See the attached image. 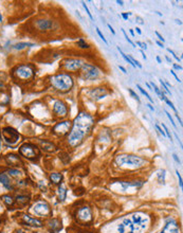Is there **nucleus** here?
Segmentation results:
<instances>
[{"label":"nucleus","mask_w":183,"mask_h":233,"mask_svg":"<svg viewBox=\"0 0 183 233\" xmlns=\"http://www.w3.org/2000/svg\"><path fill=\"white\" fill-rule=\"evenodd\" d=\"M95 125V119L89 112L82 110L72 122L71 129L66 137V143L70 148H76L89 137Z\"/></svg>","instance_id":"1"},{"label":"nucleus","mask_w":183,"mask_h":233,"mask_svg":"<svg viewBox=\"0 0 183 233\" xmlns=\"http://www.w3.org/2000/svg\"><path fill=\"white\" fill-rule=\"evenodd\" d=\"M147 164V160L134 154H121L114 158V165L122 170H139Z\"/></svg>","instance_id":"2"},{"label":"nucleus","mask_w":183,"mask_h":233,"mask_svg":"<svg viewBox=\"0 0 183 233\" xmlns=\"http://www.w3.org/2000/svg\"><path fill=\"white\" fill-rule=\"evenodd\" d=\"M49 83L51 87L58 92H68L74 86V79L67 72H57L49 77Z\"/></svg>","instance_id":"3"},{"label":"nucleus","mask_w":183,"mask_h":233,"mask_svg":"<svg viewBox=\"0 0 183 233\" xmlns=\"http://www.w3.org/2000/svg\"><path fill=\"white\" fill-rule=\"evenodd\" d=\"M30 211L38 218H50L52 217V213H53L49 202L43 199L35 201L30 208Z\"/></svg>","instance_id":"4"},{"label":"nucleus","mask_w":183,"mask_h":233,"mask_svg":"<svg viewBox=\"0 0 183 233\" xmlns=\"http://www.w3.org/2000/svg\"><path fill=\"white\" fill-rule=\"evenodd\" d=\"M13 75L19 82L32 81L35 76V68L32 65H29V64L20 65L16 67L15 70L13 71Z\"/></svg>","instance_id":"5"},{"label":"nucleus","mask_w":183,"mask_h":233,"mask_svg":"<svg viewBox=\"0 0 183 233\" xmlns=\"http://www.w3.org/2000/svg\"><path fill=\"white\" fill-rule=\"evenodd\" d=\"M130 220H131L132 224H134L135 228V233L142 232L144 230H146L148 225L150 224V216L146 214L145 212H142V211H138V212L132 213Z\"/></svg>","instance_id":"6"},{"label":"nucleus","mask_w":183,"mask_h":233,"mask_svg":"<svg viewBox=\"0 0 183 233\" xmlns=\"http://www.w3.org/2000/svg\"><path fill=\"white\" fill-rule=\"evenodd\" d=\"M79 71L80 77L85 81H94L101 76V70L95 65L90 63H84Z\"/></svg>","instance_id":"7"},{"label":"nucleus","mask_w":183,"mask_h":233,"mask_svg":"<svg viewBox=\"0 0 183 233\" xmlns=\"http://www.w3.org/2000/svg\"><path fill=\"white\" fill-rule=\"evenodd\" d=\"M19 155L28 160H35L40 157V148L34 143L27 142L19 148Z\"/></svg>","instance_id":"8"},{"label":"nucleus","mask_w":183,"mask_h":233,"mask_svg":"<svg viewBox=\"0 0 183 233\" xmlns=\"http://www.w3.org/2000/svg\"><path fill=\"white\" fill-rule=\"evenodd\" d=\"M75 218L82 225H90L93 221V212L90 206L84 205L79 207L75 212Z\"/></svg>","instance_id":"9"},{"label":"nucleus","mask_w":183,"mask_h":233,"mask_svg":"<svg viewBox=\"0 0 183 233\" xmlns=\"http://www.w3.org/2000/svg\"><path fill=\"white\" fill-rule=\"evenodd\" d=\"M52 113L54 118L58 120H66L69 116V107L67 103L63 100H56L52 105Z\"/></svg>","instance_id":"10"},{"label":"nucleus","mask_w":183,"mask_h":233,"mask_svg":"<svg viewBox=\"0 0 183 233\" xmlns=\"http://www.w3.org/2000/svg\"><path fill=\"white\" fill-rule=\"evenodd\" d=\"M34 27H35L36 31H38L40 33H49V32H52V31H54V30H56L57 23L53 19L39 18V19H36L34 21Z\"/></svg>","instance_id":"11"},{"label":"nucleus","mask_w":183,"mask_h":233,"mask_svg":"<svg viewBox=\"0 0 183 233\" xmlns=\"http://www.w3.org/2000/svg\"><path fill=\"white\" fill-rule=\"evenodd\" d=\"M71 125H72V122L70 120H62V121L57 122V123L52 127L51 132L56 138L67 137V135L69 134V132H70V129H71Z\"/></svg>","instance_id":"12"},{"label":"nucleus","mask_w":183,"mask_h":233,"mask_svg":"<svg viewBox=\"0 0 183 233\" xmlns=\"http://www.w3.org/2000/svg\"><path fill=\"white\" fill-rule=\"evenodd\" d=\"M84 60L80 58H66L64 62L60 64V68L63 69L64 72H79L84 65Z\"/></svg>","instance_id":"13"},{"label":"nucleus","mask_w":183,"mask_h":233,"mask_svg":"<svg viewBox=\"0 0 183 233\" xmlns=\"http://www.w3.org/2000/svg\"><path fill=\"white\" fill-rule=\"evenodd\" d=\"M1 134H2V137H3V140L8 144H10V145H14V144H16L19 141V139H20V135H19V132L15 128L10 127V126L3 127L1 130Z\"/></svg>","instance_id":"14"},{"label":"nucleus","mask_w":183,"mask_h":233,"mask_svg":"<svg viewBox=\"0 0 183 233\" xmlns=\"http://www.w3.org/2000/svg\"><path fill=\"white\" fill-rule=\"evenodd\" d=\"M21 224L24 226L31 227V228H43L45 226V221H43L40 218L34 217L30 214H23L21 216Z\"/></svg>","instance_id":"15"},{"label":"nucleus","mask_w":183,"mask_h":233,"mask_svg":"<svg viewBox=\"0 0 183 233\" xmlns=\"http://www.w3.org/2000/svg\"><path fill=\"white\" fill-rule=\"evenodd\" d=\"M160 233H181L178 221L173 217L166 218L165 225L163 227V229L160 231Z\"/></svg>","instance_id":"16"},{"label":"nucleus","mask_w":183,"mask_h":233,"mask_svg":"<svg viewBox=\"0 0 183 233\" xmlns=\"http://www.w3.org/2000/svg\"><path fill=\"white\" fill-rule=\"evenodd\" d=\"M45 226L48 228L50 233H57L62 230V220L57 217H50L45 223Z\"/></svg>","instance_id":"17"},{"label":"nucleus","mask_w":183,"mask_h":233,"mask_svg":"<svg viewBox=\"0 0 183 233\" xmlns=\"http://www.w3.org/2000/svg\"><path fill=\"white\" fill-rule=\"evenodd\" d=\"M4 160L7 162L8 165H10L11 168H19V166L23 165V161H21L20 157L18 155L15 154H9L4 157Z\"/></svg>","instance_id":"18"},{"label":"nucleus","mask_w":183,"mask_h":233,"mask_svg":"<svg viewBox=\"0 0 183 233\" xmlns=\"http://www.w3.org/2000/svg\"><path fill=\"white\" fill-rule=\"evenodd\" d=\"M0 184L3 185V187L7 189V190H10V191H13L14 190V185H13L12 180H11L10 176L7 173H5V172H2V173H0Z\"/></svg>","instance_id":"19"},{"label":"nucleus","mask_w":183,"mask_h":233,"mask_svg":"<svg viewBox=\"0 0 183 233\" xmlns=\"http://www.w3.org/2000/svg\"><path fill=\"white\" fill-rule=\"evenodd\" d=\"M49 180L52 184L54 185H59L63 184L64 180V175L60 172H51L49 174Z\"/></svg>","instance_id":"20"},{"label":"nucleus","mask_w":183,"mask_h":233,"mask_svg":"<svg viewBox=\"0 0 183 233\" xmlns=\"http://www.w3.org/2000/svg\"><path fill=\"white\" fill-rule=\"evenodd\" d=\"M108 94L105 88H93L92 90L90 91V96H92L94 100H101L105 98Z\"/></svg>","instance_id":"21"},{"label":"nucleus","mask_w":183,"mask_h":233,"mask_svg":"<svg viewBox=\"0 0 183 233\" xmlns=\"http://www.w3.org/2000/svg\"><path fill=\"white\" fill-rule=\"evenodd\" d=\"M67 188L64 184H60L59 185H57L56 189V195H57V199L58 201H65L66 198H67Z\"/></svg>","instance_id":"22"},{"label":"nucleus","mask_w":183,"mask_h":233,"mask_svg":"<svg viewBox=\"0 0 183 233\" xmlns=\"http://www.w3.org/2000/svg\"><path fill=\"white\" fill-rule=\"evenodd\" d=\"M39 145H40V148L43 149L45 152H53L55 148H56V146H55V144L52 142V141L50 140H39Z\"/></svg>","instance_id":"23"},{"label":"nucleus","mask_w":183,"mask_h":233,"mask_svg":"<svg viewBox=\"0 0 183 233\" xmlns=\"http://www.w3.org/2000/svg\"><path fill=\"white\" fill-rule=\"evenodd\" d=\"M30 199H31L30 195H27V194H19V195L16 196L15 201H16V204L19 205L20 207H24L30 202Z\"/></svg>","instance_id":"24"},{"label":"nucleus","mask_w":183,"mask_h":233,"mask_svg":"<svg viewBox=\"0 0 183 233\" xmlns=\"http://www.w3.org/2000/svg\"><path fill=\"white\" fill-rule=\"evenodd\" d=\"M1 199L2 201L5 204V206L8 207H13L14 204H15V199L12 195H10V194H5V195H2L1 196Z\"/></svg>","instance_id":"25"},{"label":"nucleus","mask_w":183,"mask_h":233,"mask_svg":"<svg viewBox=\"0 0 183 233\" xmlns=\"http://www.w3.org/2000/svg\"><path fill=\"white\" fill-rule=\"evenodd\" d=\"M7 174L9 175L10 177L11 176H12V177H19L23 173H21V171H19L18 168H10L9 170H8Z\"/></svg>","instance_id":"26"},{"label":"nucleus","mask_w":183,"mask_h":233,"mask_svg":"<svg viewBox=\"0 0 183 233\" xmlns=\"http://www.w3.org/2000/svg\"><path fill=\"white\" fill-rule=\"evenodd\" d=\"M76 46L79 47V49H89L90 48V45L84 39V38H79V39L76 41Z\"/></svg>","instance_id":"27"},{"label":"nucleus","mask_w":183,"mask_h":233,"mask_svg":"<svg viewBox=\"0 0 183 233\" xmlns=\"http://www.w3.org/2000/svg\"><path fill=\"white\" fill-rule=\"evenodd\" d=\"M32 46H34V45H33V44H30V43H18V44H16V45L14 46V49L23 50L24 48H27V47H32Z\"/></svg>","instance_id":"28"},{"label":"nucleus","mask_w":183,"mask_h":233,"mask_svg":"<svg viewBox=\"0 0 183 233\" xmlns=\"http://www.w3.org/2000/svg\"><path fill=\"white\" fill-rule=\"evenodd\" d=\"M150 85H151L150 87L152 88V90H155V92H156V93L158 94V96H159L160 100H161V98H162V96H163V93H164V92H163V91L161 90L160 88L158 87V86H157L156 84H155L154 82H151V83H150Z\"/></svg>","instance_id":"29"},{"label":"nucleus","mask_w":183,"mask_h":233,"mask_svg":"<svg viewBox=\"0 0 183 233\" xmlns=\"http://www.w3.org/2000/svg\"><path fill=\"white\" fill-rule=\"evenodd\" d=\"M118 50H119V52H120V53H121V55H122V56H123V58H124V60H125L126 62L128 63V64H130V65H131L132 67H135V65L134 63H132V60H130V57L128 56V55H126L125 53H124V52L122 51V49L120 48V47H118Z\"/></svg>","instance_id":"30"},{"label":"nucleus","mask_w":183,"mask_h":233,"mask_svg":"<svg viewBox=\"0 0 183 233\" xmlns=\"http://www.w3.org/2000/svg\"><path fill=\"white\" fill-rule=\"evenodd\" d=\"M137 88H138L139 90L141 91V92H142V93L144 94V96H146V98H147V99L149 100V101H150V103H152V104H154V100H152V99L150 98V96H149V94H148V92H147V91H146L145 89H144V88H142V87H141V86L139 85V84L137 85Z\"/></svg>","instance_id":"31"},{"label":"nucleus","mask_w":183,"mask_h":233,"mask_svg":"<svg viewBox=\"0 0 183 233\" xmlns=\"http://www.w3.org/2000/svg\"><path fill=\"white\" fill-rule=\"evenodd\" d=\"M158 179H159L160 184H164L165 182V171L164 170H161L158 173Z\"/></svg>","instance_id":"32"},{"label":"nucleus","mask_w":183,"mask_h":233,"mask_svg":"<svg viewBox=\"0 0 183 233\" xmlns=\"http://www.w3.org/2000/svg\"><path fill=\"white\" fill-rule=\"evenodd\" d=\"M128 92L130 93V96H131L132 98H134L135 100H137V102H138V103H140V102H141V100H140V98H139V96H138V94L135 93L134 90H132V89H130V88H128Z\"/></svg>","instance_id":"33"},{"label":"nucleus","mask_w":183,"mask_h":233,"mask_svg":"<svg viewBox=\"0 0 183 233\" xmlns=\"http://www.w3.org/2000/svg\"><path fill=\"white\" fill-rule=\"evenodd\" d=\"M82 4H83V7H84V9H85V11H86V13H87V15L89 16V18L91 19V20H93V16H92V14L90 13V11H89V9H88V7H87V4H86V2H84L83 1L82 2Z\"/></svg>","instance_id":"34"},{"label":"nucleus","mask_w":183,"mask_h":233,"mask_svg":"<svg viewBox=\"0 0 183 233\" xmlns=\"http://www.w3.org/2000/svg\"><path fill=\"white\" fill-rule=\"evenodd\" d=\"M96 33H98V35L99 36V38H101V39L103 40L104 43L106 44V45H108V41L106 40V38H105V36L103 35V33L101 32V30H99V28H96Z\"/></svg>","instance_id":"35"},{"label":"nucleus","mask_w":183,"mask_h":233,"mask_svg":"<svg viewBox=\"0 0 183 233\" xmlns=\"http://www.w3.org/2000/svg\"><path fill=\"white\" fill-rule=\"evenodd\" d=\"M122 32H123V34H124V36H125V38H126V40L127 41H128V43L130 44V45H131L132 47H134V48H135V47H137V46H135V43H132V40L131 39H130V38L128 37V35H127L126 34V32H125V30H124V29H122Z\"/></svg>","instance_id":"36"},{"label":"nucleus","mask_w":183,"mask_h":233,"mask_svg":"<svg viewBox=\"0 0 183 233\" xmlns=\"http://www.w3.org/2000/svg\"><path fill=\"white\" fill-rule=\"evenodd\" d=\"M162 127L164 128V132H165V135H166V137L168 138L170 141H173V138H171V135H170V130H168V128L166 127L164 124H162Z\"/></svg>","instance_id":"37"},{"label":"nucleus","mask_w":183,"mask_h":233,"mask_svg":"<svg viewBox=\"0 0 183 233\" xmlns=\"http://www.w3.org/2000/svg\"><path fill=\"white\" fill-rule=\"evenodd\" d=\"M164 101L166 102V104H167V105H168V106H170V107L171 108V109H173V110H174V111H175V112H176V113H177V109H176V107H175V106H174V104H173V102H170V100H168L167 98H166V99L164 100Z\"/></svg>","instance_id":"38"},{"label":"nucleus","mask_w":183,"mask_h":233,"mask_svg":"<svg viewBox=\"0 0 183 233\" xmlns=\"http://www.w3.org/2000/svg\"><path fill=\"white\" fill-rule=\"evenodd\" d=\"M159 81H160V83H161V85H162V87H163V89H164L165 91H166V92H167V93H170V94H171V92H170V89H168V87H167V86H166L165 85V82L164 81H162V80H159Z\"/></svg>","instance_id":"39"},{"label":"nucleus","mask_w":183,"mask_h":233,"mask_svg":"<svg viewBox=\"0 0 183 233\" xmlns=\"http://www.w3.org/2000/svg\"><path fill=\"white\" fill-rule=\"evenodd\" d=\"M165 113H166V116H167V118L170 119V123L173 124V126L175 127V128H177V125H176V123H175V121H174V119L171 118V116H170V113L168 112V111H165Z\"/></svg>","instance_id":"40"},{"label":"nucleus","mask_w":183,"mask_h":233,"mask_svg":"<svg viewBox=\"0 0 183 233\" xmlns=\"http://www.w3.org/2000/svg\"><path fill=\"white\" fill-rule=\"evenodd\" d=\"M176 174H177V177H178V179H179V185H180V188H183V184H182V177H181V175H180V173H179V171H176Z\"/></svg>","instance_id":"41"},{"label":"nucleus","mask_w":183,"mask_h":233,"mask_svg":"<svg viewBox=\"0 0 183 233\" xmlns=\"http://www.w3.org/2000/svg\"><path fill=\"white\" fill-rule=\"evenodd\" d=\"M167 51H168V52H170V53H171V55H173V56H174L175 58H176V60H178V62H181V58H180V57H178V56H177V55H176V53H175V52L173 51V50H170V48H168V49H167Z\"/></svg>","instance_id":"42"},{"label":"nucleus","mask_w":183,"mask_h":233,"mask_svg":"<svg viewBox=\"0 0 183 233\" xmlns=\"http://www.w3.org/2000/svg\"><path fill=\"white\" fill-rule=\"evenodd\" d=\"M137 45L139 46V47H141L142 49H147V47H146V44L145 43H142V41H137ZM135 45V46H137Z\"/></svg>","instance_id":"43"},{"label":"nucleus","mask_w":183,"mask_h":233,"mask_svg":"<svg viewBox=\"0 0 183 233\" xmlns=\"http://www.w3.org/2000/svg\"><path fill=\"white\" fill-rule=\"evenodd\" d=\"M131 15V13H122V17L124 20H128V17Z\"/></svg>","instance_id":"44"},{"label":"nucleus","mask_w":183,"mask_h":233,"mask_svg":"<svg viewBox=\"0 0 183 233\" xmlns=\"http://www.w3.org/2000/svg\"><path fill=\"white\" fill-rule=\"evenodd\" d=\"M155 33H156V35L158 36V38H159V39H160L161 41H162V44H163V43H164V41H165V39H164V38H163V36H162V35H161V34H160V33H159V32H158V31H156V32H155Z\"/></svg>","instance_id":"45"},{"label":"nucleus","mask_w":183,"mask_h":233,"mask_svg":"<svg viewBox=\"0 0 183 233\" xmlns=\"http://www.w3.org/2000/svg\"><path fill=\"white\" fill-rule=\"evenodd\" d=\"M170 73H171V74H173V75L175 76V79H176V80H177V82H179V83H181V80H180V79H179V77H178V76H177V74H176V73H175V71H174V70H171V71H170Z\"/></svg>","instance_id":"46"},{"label":"nucleus","mask_w":183,"mask_h":233,"mask_svg":"<svg viewBox=\"0 0 183 233\" xmlns=\"http://www.w3.org/2000/svg\"><path fill=\"white\" fill-rule=\"evenodd\" d=\"M173 66H174V68H175V69H178V70H182V66L177 65V64H173Z\"/></svg>","instance_id":"47"},{"label":"nucleus","mask_w":183,"mask_h":233,"mask_svg":"<svg viewBox=\"0 0 183 233\" xmlns=\"http://www.w3.org/2000/svg\"><path fill=\"white\" fill-rule=\"evenodd\" d=\"M107 26H108V28H109V30H110V31H111L112 34H113V35H115V31H114V30H113V28L111 27V24H107Z\"/></svg>","instance_id":"48"},{"label":"nucleus","mask_w":183,"mask_h":233,"mask_svg":"<svg viewBox=\"0 0 183 233\" xmlns=\"http://www.w3.org/2000/svg\"><path fill=\"white\" fill-rule=\"evenodd\" d=\"M119 69H120V70H121L122 72H123V73H125V74L127 73V71H126V69H125V68H124V67H123V66H119Z\"/></svg>","instance_id":"49"},{"label":"nucleus","mask_w":183,"mask_h":233,"mask_svg":"<svg viewBox=\"0 0 183 233\" xmlns=\"http://www.w3.org/2000/svg\"><path fill=\"white\" fill-rule=\"evenodd\" d=\"M173 158H174V159L176 160V161L178 162V163H181V162H180V160H179V158L177 157V155H176V154H174V155H173Z\"/></svg>","instance_id":"50"},{"label":"nucleus","mask_w":183,"mask_h":233,"mask_svg":"<svg viewBox=\"0 0 183 233\" xmlns=\"http://www.w3.org/2000/svg\"><path fill=\"white\" fill-rule=\"evenodd\" d=\"M15 233H27V231H24L23 229H18V230H16Z\"/></svg>","instance_id":"51"},{"label":"nucleus","mask_w":183,"mask_h":233,"mask_svg":"<svg viewBox=\"0 0 183 233\" xmlns=\"http://www.w3.org/2000/svg\"><path fill=\"white\" fill-rule=\"evenodd\" d=\"M135 31H137V33H138L139 35H141V34H142V31H141V29H140V28H135Z\"/></svg>","instance_id":"52"},{"label":"nucleus","mask_w":183,"mask_h":233,"mask_svg":"<svg viewBox=\"0 0 183 233\" xmlns=\"http://www.w3.org/2000/svg\"><path fill=\"white\" fill-rule=\"evenodd\" d=\"M157 45L159 46V47H161V48H164V45H163L161 41H157Z\"/></svg>","instance_id":"53"},{"label":"nucleus","mask_w":183,"mask_h":233,"mask_svg":"<svg viewBox=\"0 0 183 233\" xmlns=\"http://www.w3.org/2000/svg\"><path fill=\"white\" fill-rule=\"evenodd\" d=\"M147 107H148V108H149V109H150V110H152V111H155V108L151 106V104H147Z\"/></svg>","instance_id":"54"},{"label":"nucleus","mask_w":183,"mask_h":233,"mask_svg":"<svg viewBox=\"0 0 183 233\" xmlns=\"http://www.w3.org/2000/svg\"><path fill=\"white\" fill-rule=\"evenodd\" d=\"M141 53H142V55H143V58H144V60H147V57H146V55H145V53H144V52H143V50H141Z\"/></svg>","instance_id":"55"},{"label":"nucleus","mask_w":183,"mask_h":233,"mask_svg":"<svg viewBox=\"0 0 183 233\" xmlns=\"http://www.w3.org/2000/svg\"><path fill=\"white\" fill-rule=\"evenodd\" d=\"M116 3L120 4V5H124V4H123L124 2H123V1H120V0H116Z\"/></svg>","instance_id":"56"},{"label":"nucleus","mask_w":183,"mask_h":233,"mask_svg":"<svg viewBox=\"0 0 183 233\" xmlns=\"http://www.w3.org/2000/svg\"><path fill=\"white\" fill-rule=\"evenodd\" d=\"M129 32H130V34H131L132 37H135V32H134V30H129Z\"/></svg>","instance_id":"57"},{"label":"nucleus","mask_w":183,"mask_h":233,"mask_svg":"<svg viewBox=\"0 0 183 233\" xmlns=\"http://www.w3.org/2000/svg\"><path fill=\"white\" fill-rule=\"evenodd\" d=\"M156 60H157V62L159 63V64H161V63H162V62H161V58H160L159 56H157V57H156Z\"/></svg>","instance_id":"58"},{"label":"nucleus","mask_w":183,"mask_h":233,"mask_svg":"<svg viewBox=\"0 0 183 233\" xmlns=\"http://www.w3.org/2000/svg\"><path fill=\"white\" fill-rule=\"evenodd\" d=\"M0 148H1V129H0Z\"/></svg>","instance_id":"59"},{"label":"nucleus","mask_w":183,"mask_h":233,"mask_svg":"<svg viewBox=\"0 0 183 233\" xmlns=\"http://www.w3.org/2000/svg\"><path fill=\"white\" fill-rule=\"evenodd\" d=\"M177 23H179V24H182V23H181V20H179V19H177Z\"/></svg>","instance_id":"60"},{"label":"nucleus","mask_w":183,"mask_h":233,"mask_svg":"<svg viewBox=\"0 0 183 233\" xmlns=\"http://www.w3.org/2000/svg\"><path fill=\"white\" fill-rule=\"evenodd\" d=\"M0 21H2V15H1V13H0Z\"/></svg>","instance_id":"61"},{"label":"nucleus","mask_w":183,"mask_h":233,"mask_svg":"<svg viewBox=\"0 0 183 233\" xmlns=\"http://www.w3.org/2000/svg\"><path fill=\"white\" fill-rule=\"evenodd\" d=\"M157 14H158V15H159V16H162V14H161L160 12H156Z\"/></svg>","instance_id":"62"}]
</instances>
